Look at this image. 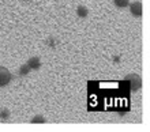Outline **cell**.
Wrapping results in <instances>:
<instances>
[{"label":"cell","instance_id":"8","mask_svg":"<svg viewBox=\"0 0 150 132\" xmlns=\"http://www.w3.org/2000/svg\"><path fill=\"white\" fill-rule=\"evenodd\" d=\"M32 123H45V120H44L42 116H36L34 119L32 120Z\"/></svg>","mask_w":150,"mask_h":132},{"label":"cell","instance_id":"1","mask_svg":"<svg viewBox=\"0 0 150 132\" xmlns=\"http://www.w3.org/2000/svg\"><path fill=\"white\" fill-rule=\"evenodd\" d=\"M11 82V72L6 67H0V87L7 86Z\"/></svg>","mask_w":150,"mask_h":132},{"label":"cell","instance_id":"6","mask_svg":"<svg viewBox=\"0 0 150 132\" xmlns=\"http://www.w3.org/2000/svg\"><path fill=\"white\" fill-rule=\"evenodd\" d=\"M76 12H78V15L81 16V18H85V16H87V14H89V11H87V8L85 7V6H79Z\"/></svg>","mask_w":150,"mask_h":132},{"label":"cell","instance_id":"2","mask_svg":"<svg viewBox=\"0 0 150 132\" xmlns=\"http://www.w3.org/2000/svg\"><path fill=\"white\" fill-rule=\"evenodd\" d=\"M128 6H130V11H131V14H132L134 16L139 18V16L142 15L143 7H142V3H141V1H134V3L128 4Z\"/></svg>","mask_w":150,"mask_h":132},{"label":"cell","instance_id":"5","mask_svg":"<svg viewBox=\"0 0 150 132\" xmlns=\"http://www.w3.org/2000/svg\"><path fill=\"white\" fill-rule=\"evenodd\" d=\"M113 4L117 8H126L130 4V0H113Z\"/></svg>","mask_w":150,"mask_h":132},{"label":"cell","instance_id":"3","mask_svg":"<svg viewBox=\"0 0 150 132\" xmlns=\"http://www.w3.org/2000/svg\"><path fill=\"white\" fill-rule=\"evenodd\" d=\"M127 80L131 82V90H139L141 89V85H142V80L137 74H131L127 76Z\"/></svg>","mask_w":150,"mask_h":132},{"label":"cell","instance_id":"9","mask_svg":"<svg viewBox=\"0 0 150 132\" xmlns=\"http://www.w3.org/2000/svg\"><path fill=\"white\" fill-rule=\"evenodd\" d=\"M0 117H1V119H7V117H8V110H1Z\"/></svg>","mask_w":150,"mask_h":132},{"label":"cell","instance_id":"7","mask_svg":"<svg viewBox=\"0 0 150 132\" xmlns=\"http://www.w3.org/2000/svg\"><path fill=\"white\" fill-rule=\"evenodd\" d=\"M30 71V68H29L28 64H23V66L21 67V75H26Z\"/></svg>","mask_w":150,"mask_h":132},{"label":"cell","instance_id":"4","mask_svg":"<svg viewBox=\"0 0 150 132\" xmlns=\"http://www.w3.org/2000/svg\"><path fill=\"white\" fill-rule=\"evenodd\" d=\"M26 64L29 66L30 70H38L40 67H41V61H40L38 57H32L28 63H26Z\"/></svg>","mask_w":150,"mask_h":132}]
</instances>
